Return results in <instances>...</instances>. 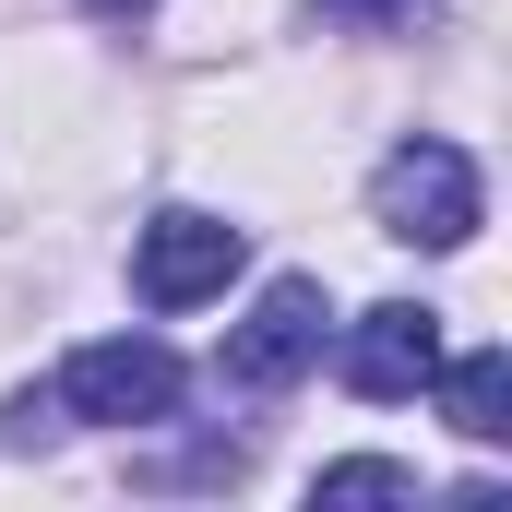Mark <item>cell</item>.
<instances>
[{"mask_svg":"<svg viewBox=\"0 0 512 512\" xmlns=\"http://www.w3.org/2000/svg\"><path fill=\"white\" fill-rule=\"evenodd\" d=\"M429 370H441V310L382 298V310H358V322H346V393L405 405V393H429Z\"/></svg>","mask_w":512,"mask_h":512,"instance_id":"5","label":"cell"},{"mask_svg":"<svg viewBox=\"0 0 512 512\" xmlns=\"http://www.w3.org/2000/svg\"><path fill=\"white\" fill-rule=\"evenodd\" d=\"M417 12H441V0H322V24H358V36L370 24H417Z\"/></svg>","mask_w":512,"mask_h":512,"instance_id":"8","label":"cell"},{"mask_svg":"<svg viewBox=\"0 0 512 512\" xmlns=\"http://www.w3.org/2000/svg\"><path fill=\"white\" fill-rule=\"evenodd\" d=\"M322 322H334V310H322V286H310V274H274V286H262V310L227 334V382H239V393H286L310 358H322Z\"/></svg>","mask_w":512,"mask_h":512,"instance_id":"3","label":"cell"},{"mask_svg":"<svg viewBox=\"0 0 512 512\" xmlns=\"http://www.w3.org/2000/svg\"><path fill=\"white\" fill-rule=\"evenodd\" d=\"M370 215H382V239H405V251H465V239H477V215H489L477 155H465V143H441V131L393 143L382 179H370Z\"/></svg>","mask_w":512,"mask_h":512,"instance_id":"1","label":"cell"},{"mask_svg":"<svg viewBox=\"0 0 512 512\" xmlns=\"http://www.w3.org/2000/svg\"><path fill=\"white\" fill-rule=\"evenodd\" d=\"M310 501H417V477L382 465V453H358V465H322V477H310Z\"/></svg>","mask_w":512,"mask_h":512,"instance_id":"7","label":"cell"},{"mask_svg":"<svg viewBox=\"0 0 512 512\" xmlns=\"http://www.w3.org/2000/svg\"><path fill=\"white\" fill-rule=\"evenodd\" d=\"M60 405L96 417V429H155V417H179V358L155 334H96V346H72Z\"/></svg>","mask_w":512,"mask_h":512,"instance_id":"2","label":"cell"},{"mask_svg":"<svg viewBox=\"0 0 512 512\" xmlns=\"http://www.w3.org/2000/svg\"><path fill=\"white\" fill-rule=\"evenodd\" d=\"M84 12H108V24H120V12H155V0H84Z\"/></svg>","mask_w":512,"mask_h":512,"instance_id":"9","label":"cell"},{"mask_svg":"<svg viewBox=\"0 0 512 512\" xmlns=\"http://www.w3.org/2000/svg\"><path fill=\"white\" fill-rule=\"evenodd\" d=\"M239 251H251V239H239L227 215H155L143 251H131V286H143L155 310H203V298L239 274Z\"/></svg>","mask_w":512,"mask_h":512,"instance_id":"4","label":"cell"},{"mask_svg":"<svg viewBox=\"0 0 512 512\" xmlns=\"http://www.w3.org/2000/svg\"><path fill=\"white\" fill-rule=\"evenodd\" d=\"M441 382V417L465 429V441H512V358L501 346H477V358H453V370H429Z\"/></svg>","mask_w":512,"mask_h":512,"instance_id":"6","label":"cell"}]
</instances>
